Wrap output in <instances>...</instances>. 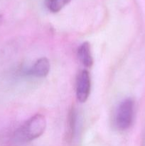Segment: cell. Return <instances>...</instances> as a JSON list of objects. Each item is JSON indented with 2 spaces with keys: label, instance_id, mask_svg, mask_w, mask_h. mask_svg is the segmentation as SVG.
Here are the masks:
<instances>
[{
  "label": "cell",
  "instance_id": "7a4b0ae2",
  "mask_svg": "<svg viewBox=\"0 0 145 146\" xmlns=\"http://www.w3.org/2000/svg\"><path fill=\"white\" fill-rule=\"evenodd\" d=\"M134 116V102L132 98L124 100L117 108L115 123L118 129L125 131L132 125Z\"/></svg>",
  "mask_w": 145,
  "mask_h": 146
},
{
  "label": "cell",
  "instance_id": "8992f818",
  "mask_svg": "<svg viewBox=\"0 0 145 146\" xmlns=\"http://www.w3.org/2000/svg\"><path fill=\"white\" fill-rule=\"evenodd\" d=\"M71 0H46V7L51 12H58Z\"/></svg>",
  "mask_w": 145,
  "mask_h": 146
},
{
  "label": "cell",
  "instance_id": "3957f363",
  "mask_svg": "<svg viewBox=\"0 0 145 146\" xmlns=\"http://www.w3.org/2000/svg\"><path fill=\"white\" fill-rule=\"evenodd\" d=\"M91 81L87 70H82L78 75L76 83V96L79 102L85 103L90 93Z\"/></svg>",
  "mask_w": 145,
  "mask_h": 146
},
{
  "label": "cell",
  "instance_id": "6da1fadb",
  "mask_svg": "<svg viewBox=\"0 0 145 146\" xmlns=\"http://www.w3.org/2000/svg\"><path fill=\"white\" fill-rule=\"evenodd\" d=\"M46 128V119L41 114H36L22 126L16 131L14 140L19 143H26L39 138Z\"/></svg>",
  "mask_w": 145,
  "mask_h": 146
},
{
  "label": "cell",
  "instance_id": "5b68a950",
  "mask_svg": "<svg viewBox=\"0 0 145 146\" xmlns=\"http://www.w3.org/2000/svg\"><path fill=\"white\" fill-rule=\"evenodd\" d=\"M78 56L82 65L90 68L93 64V58L90 51V46L87 41L82 43L78 49Z\"/></svg>",
  "mask_w": 145,
  "mask_h": 146
},
{
  "label": "cell",
  "instance_id": "52a82bcc",
  "mask_svg": "<svg viewBox=\"0 0 145 146\" xmlns=\"http://www.w3.org/2000/svg\"><path fill=\"white\" fill-rule=\"evenodd\" d=\"M0 23H1V18H0Z\"/></svg>",
  "mask_w": 145,
  "mask_h": 146
},
{
  "label": "cell",
  "instance_id": "277c9868",
  "mask_svg": "<svg viewBox=\"0 0 145 146\" xmlns=\"http://www.w3.org/2000/svg\"><path fill=\"white\" fill-rule=\"evenodd\" d=\"M50 67L51 66L48 58L42 57L36 61L32 68L28 71V74L38 78H44L49 73Z\"/></svg>",
  "mask_w": 145,
  "mask_h": 146
}]
</instances>
